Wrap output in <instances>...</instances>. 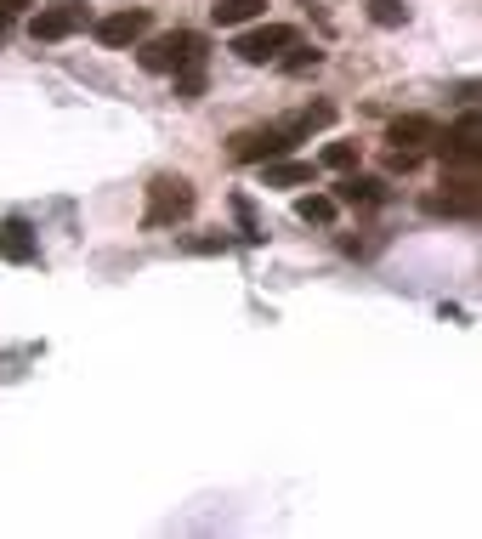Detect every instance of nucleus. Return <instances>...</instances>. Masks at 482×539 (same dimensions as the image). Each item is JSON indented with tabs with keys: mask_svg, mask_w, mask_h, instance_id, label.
Returning <instances> with one entry per match:
<instances>
[{
	"mask_svg": "<svg viewBox=\"0 0 482 539\" xmlns=\"http://www.w3.org/2000/svg\"><path fill=\"white\" fill-rule=\"evenodd\" d=\"M448 148V159H465V165H477L482 159V131H477V114H471V108H465L460 120H454V131H448V137H437Z\"/></svg>",
	"mask_w": 482,
	"mask_h": 539,
	"instance_id": "obj_8",
	"label": "nucleus"
},
{
	"mask_svg": "<svg viewBox=\"0 0 482 539\" xmlns=\"http://www.w3.org/2000/svg\"><path fill=\"white\" fill-rule=\"evenodd\" d=\"M0 6H29V0H0Z\"/></svg>",
	"mask_w": 482,
	"mask_h": 539,
	"instance_id": "obj_19",
	"label": "nucleus"
},
{
	"mask_svg": "<svg viewBox=\"0 0 482 539\" xmlns=\"http://www.w3.org/2000/svg\"><path fill=\"white\" fill-rule=\"evenodd\" d=\"M284 52H290V57H284V69H290V74H307V69H318V63H324V52H312V46H295V40L284 46Z\"/></svg>",
	"mask_w": 482,
	"mask_h": 539,
	"instance_id": "obj_16",
	"label": "nucleus"
},
{
	"mask_svg": "<svg viewBox=\"0 0 482 539\" xmlns=\"http://www.w3.org/2000/svg\"><path fill=\"white\" fill-rule=\"evenodd\" d=\"M437 137H443V125L426 120V114H403V120L386 125V142H397V148H414V154H420V148H431Z\"/></svg>",
	"mask_w": 482,
	"mask_h": 539,
	"instance_id": "obj_7",
	"label": "nucleus"
},
{
	"mask_svg": "<svg viewBox=\"0 0 482 539\" xmlns=\"http://www.w3.org/2000/svg\"><path fill=\"white\" fill-rule=\"evenodd\" d=\"M261 12H267V0H222V6H216V23H222V29H239V23H256Z\"/></svg>",
	"mask_w": 482,
	"mask_h": 539,
	"instance_id": "obj_13",
	"label": "nucleus"
},
{
	"mask_svg": "<svg viewBox=\"0 0 482 539\" xmlns=\"http://www.w3.org/2000/svg\"><path fill=\"white\" fill-rule=\"evenodd\" d=\"M329 120H335V108H329V103H312V108H301L295 120H278V125H284L295 142H301V137H312V131H324Z\"/></svg>",
	"mask_w": 482,
	"mask_h": 539,
	"instance_id": "obj_12",
	"label": "nucleus"
},
{
	"mask_svg": "<svg viewBox=\"0 0 482 539\" xmlns=\"http://www.w3.org/2000/svg\"><path fill=\"white\" fill-rule=\"evenodd\" d=\"M193 210V182L188 176H154L148 188V210H142V227H176Z\"/></svg>",
	"mask_w": 482,
	"mask_h": 539,
	"instance_id": "obj_2",
	"label": "nucleus"
},
{
	"mask_svg": "<svg viewBox=\"0 0 482 539\" xmlns=\"http://www.w3.org/2000/svg\"><path fill=\"white\" fill-rule=\"evenodd\" d=\"M188 250H193V256H222L227 239H188Z\"/></svg>",
	"mask_w": 482,
	"mask_h": 539,
	"instance_id": "obj_18",
	"label": "nucleus"
},
{
	"mask_svg": "<svg viewBox=\"0 0 482 539\" xmlns=\"http://www.w3.org/2000/svg\"><path fill=\"white\" fill-rule=\"evenodd\" d=\"M335 193H307V199H295V216L301 222H335Z\"/></svg>",
	"mask_w": 482,
	"mask_h": 539,
	"instance_id": "obj_14",
	"label": "nucleus"
},
{
	"mask_svg": "<svg viewBox=\"0 0 482 539\" xmlns=\"http://www.w3.org/2000/svg\"><path fill=\"white\" fill-rule=\"evenodd\" d=\"M369 18H375L380 29H403L409 6H403V0H369Z\"/></svg>",
	"mask_w": 482,
	"mask_h": 539,
	"instance_id": "obj_15",
	"label": "nucleus"
},
{
	"mask_svg": "<svg viewBox=\"0 0 482 539\" xmlns=\"http://www.w3.org/2000/svg\"><path fill=\"white\" fill-rule=\"evenodd\" d=\"M375 199H386V188H380L375 176H346L341 188H335V205H375Z\"/></svg>",
	"mask_w": 482,
	"mask_h": 539,
	"instance_id": "obj_11",
	"label": "nucleus"
},
{
	"mask_svg": "<svg viewBox=\"0 0 482 539\" xmlns=\"http://www.w3.org/2000/svg\"><path fill=\"white\" fill-rule=\"evenodd\" d=\"M324 165H329V171H352V165H358V142H329Z\"/></svg>",
	"mask_w": 482,
	"mask_h": 539,
	"instance_id": "obj_17",
	"label": "nucleus"
},
{
	"mask_svg": "<svg viewBox=\"0 0 482 539\" xmlns=\"http://www.w3.org/2000/svg\"><path fill=\"white\" fill-rule=\"evenodd\" d=\"M137 63L148 74H176V69H193V63H205V40L188 35V29H176V35H154L148 46L137 52Z\"/></svg>",
	"mask_w": 482,
	"mask_h": 539,
	"instance_id": "obj_1",
	"label": "nucleus"
},
{
	"mask_svg": "<svg viewBox=\"0 0 482 539\" xmlns=\"http://www.w3.org/2000/svg\"><path fill=\"white\" fill-rule=\"evenodd\" d=\"M0 261H35V233H29L23 216L0 222Z\"/></svg>",
	"mask_w": 482,
	"mask_h": 539,
	"instance_id": "obj_9",
	"label": "nucleus"
},
{
	"mask_svg": "<svg viewBox=\"0 0 482 539\" xmlns=\"http://www.w3.org/2000/svg\"><path fill=\"white\" fill-rule=\"evenodd\" d=\"M74 29H86V6L80 0H57V6H40L29 18V35L35 40H69Z\"/></svg>",
	"mask_w": 482,
	"mask_h": 539,
	"instance_id": "obj_5",
	"label": "nucleus"
},
{
	"mask_svg": "<svg viewBox=\"0 0 482 539\" xmlns=\"http://www.w3.org/2000/svg\"><path fill=\"white\" fill-rule=\"evenodd\" d=\"M290 148H295V137L284 125H250V131L233 137V159L239 165H267V159H284Z\"/></svg>",
	"mask_w": 482,
	"mask_h": 539,
	"instance_id": "obj_3",
	"label": "nucleus"
},
{
	"mask_svg": "<svg viewBox=\"0 0 482 539\" xmlns=\"http://www.w3.org/2000/svg\"><path fill=\"white\" fill-rule=\"evenodd\" d=\"M148 35V12H108V18H97V40L103 46H137V40Z\"/></svg>",
	"mask_w": 482,
	"mask_h": 539,
	"instance_id": "obj_6",
	"label": "nucleus"
},
{
	"mask_svg": "<svg viewBox=\"0 0 482 539\" xmlns=\"http://www.w3.org/2000/svg\"><path fill=\"white\" fill-rule=\"evenodd\" d=\"M290 40H295L290 23H261V29H244V35L233 40V57H244V63H278Z\"/></svg>",
	"mask_w": 482,
	"mask_h": 539,
	"instance_id": "obj_4",
	"label": "nucleus"
},
{
	"mask_svg": "<svg viewBox=\"0 0 482 539\" xmlns=\"http://www.w3.org/2000/svg\"><path fill=\"white\" fill-rule=\"evenodd\" d=\"M0 35H6V18H0Z\"/></svg>",
	"mask_w": 482,
	"mask_h": 539,
	"instance_id": "obj_20",
	"label": "nucleus"
},
{
	"mask_svg": "<svg viewBox=\"0 0 482 539\" xmlns=\"http://www.w3.org/2000/svg\"><path fill=\"white\" fill-rule=\"evenodd\" d=\"M261 182H267V188H307L312 165L307 159H267V165H261Z\"/></svg>",
	"mask_w": 482,
	"mask_h": 539,
	"instance_id": "obj_10",
	"label": "nucleus"
}]
</instances>
